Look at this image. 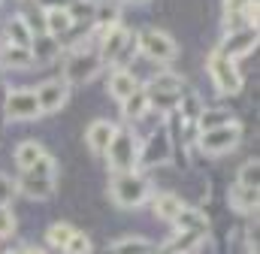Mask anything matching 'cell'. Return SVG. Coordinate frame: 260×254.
<instances>
[{
    "label": "cell",
    "instance_id": "6da1fadb",
    "mask_svg": "<svg viewBox=\"0 0 260 254\" xmlns=\"http://www.w3.org/2000/svg\"><path fill=\"white\" fill-rule=\"evenodd\" d=\"M109 197H112L115 206L133 209V206H142L151 197V185H148V179L139 170H133V173H115L112 182H109Z\"/></svg>",
    "mask_w": 260,
    "mask_h": 254
},
{
    "label": "cell",
    "instance_id": "7a4b0ae2",
    "mask_svg": "<svg viewBox=\"0 0 260 254\" xmlns=\"http://www.w3.org/2000/svg\"><path fill=\"white\" fill-rule=\"evenodd\" d=\"M103 157L109 161L112 173H133L136 161H139V139H136V133L130 127H118Z\"/></svg>",
    "mask_w": 260,
    "mask_h": 254
},
{
    "label": "cell",
    "instance_id": "3957f363",
    "mask_svg": "<svg viewBox=\"0 0 260 254\" xmlns=\"http://www.w3.org/2000/svg\"><path fill=\"white\" fill-rule=\"evenodd\" d=\"M136 40H139V52H142L148 61L170 64V61L179 58V43H176L167 30H160V27H145V30L136 34Z\"/></svg>",
    "mask_w": 260,
    "mask_h": 254
},
{
    "label": "cell",
    "instance_id": "277c9868",
    "mask_svg": "<svg viewBox=\"0 0 260 254\" xmlns=\"http://www.w3.org/2000/svg\"><path fill=\"white\" fill-rule=\"evenodd\" d=\"M206 70H209V76H212V82H215V88H218L221 97H233V94L242 91V73H239V67L233 61H227L218 49L206 58Z\"/></svg>",
    "mask_w": 260,
    "mask_h": 254
},
{
    "label": "cell",
    "instance_id": "5b68a950",
    "mask_svg": "<svg viewBox=\"0 0 260 254\" xmlns=\"http://www.w3.org/2000/svg\"><path fill=\"white\" fill-rule=\"evenodd\" d=\"M100 55H97V49H76L64 64V82L67 85H85V82H91L97 73H100Z\"/></svg>",
    "mask_w": 260,
    "mask_h": 254
},
{
    "label": "cell",
    "instance_id": "8992f818",
    "mask_svg": "<svg viewBox=\"0 0 260 254\" xmlns=\"http://www.w3.org/2000/svg\"><path fill=\"white\" fill-rule=\"evenodd\" d=\"M173 157V139H170V130L160 127V130H151L148 139L139 145V161H136V170H148V167H160Z\"/></svg>",
    "mask_w": 260,
    "mask_h": 254
},
{
    "label": "cell",
    "instance_id": "52a82bcc",
    "mask_svg": "<svg viewBox=\"0 0 260 254\" xmlns=\"http://www.w3.org/2000/svg\"><path fill=\"white\" fill-rule=\"evenodd\" d=\"M239 139H242V124L233 121L227 127L200 133V151L203 154H227V151H233L239 145Z\"/></svg>",
    "mask_w": 260,
    "mask_h": 254
},
{
    "label": "cell",
    "instance_id": "ba28073f",
    "mask_svg": "<svg viewBox=\"0 0 260 254\" xmlns=\"http://www.w3.org/2000/svg\"><path fill=\"white\" fill-rule=\"evenodd\" d=\"M3 109H6V118H9V121H34V118L43 115L34 88H12V91L6 94Z\"/></svg>",
    "mask_w": 260,
    "mask_h": 254
},
{
    "label": "cell",
    "instance_id": "9c48e42d",
    "mask_svg": "<svg viewBox=\"0 0 260 254\" xmlns=\"http://www.w3.org/2000/svg\"><path fill=\"white\" fill-rule=\"evenodd\" d=\"M34 94H37L40 112H43V115H52V112H58V109L67 106V100H70V85H67L64 79H49V82H43L40 88H34Z\"/></svg>",
    "mask_w": 260,
    "mask_h": 254
},
{
    "label": "cell",
    "instance_id": "30bf717a",
    "mask_svg": "<svg viewBox=\"0 0 260 254\" xmlns=\"http://www.w3.org/2000/svg\"><path fill=\"white\" fill-rule=\"evenodd\" d=\"M130 30L127 27H121V24H115V27H109V30H100V43H97V55H100V64H115V58L121 55V49H124V43H127Z\"/></svg>",
    "mask_w": 260,
    "mask_h": 254
},
{
    "label": "cell",
    "instance_id": "8fae6325",
    "mask_svg": "<svg viewBox=\"0 0 260 254\" xmlns=\"http://www.w3.org/2000/svg\"><path fill=\"white\" fill-rule=\"evenodd\" d=\"M257 46V30H236V34H224V43L218 46V52L227 61H239L242 55H248Z\"/></svg>",
    "mask_w": 260,
    "mask_h": 254
},
{
    "label": "cell",
    "instance_id": "7c38bea8",
    "mask_svg": "<svg viewBox=\"0 0 260 254\" xmlns=\"http://www.w3.org/2000/svg\"><path fill=\"white\" fill-rule=\"evenodd\" d=\"M115 130H118V127L112 124V121H106V118L91 121L88 130H85V142H88V148H91L94 154H106V148H109V142H112Z\"/></svg>",
    "mask_w": 260,
    "mask_h": 254
},
{
    "label": "cell",
    "instance_id": "4fadbf2b",
    "mask_svg": "<svg viewBox=\"0 0 260 254\" xmlns=\"http://www.w3.org/2000/svg\"><path fill=\"white\" fill-rule=\"evenodd\" d=\"M43 21H46V34L55 37V40H61L64 34H70V30L76 27L73 18H70V12H67V6H61V3L46 6V9H43Z\"/></svg>",
    "mask_w": 260,
    "mask_h": 254
},
{
    "label": "cell",
    "instance_id": "5bb4252c",
    "mask_svg": "<svg viewBox=\"0 0 260 254\" xmlns=\"http://www.w3.org/2000/svg\"><path fill=\"white\" fill-rule=\"evenodd\" d=\"M173 227H176V233L206 236V230H209V218H206V212H200V209H188V206H182V212L176 215Z\"/></svg>",
    "mask_w": 260,
    "mask_h": 254
},
{
    "label": "cell",
    "instance_id": "9a60e30c",
    "mask_svg": "<svg viewBox=\"0 0 260 254\" xmlns=\"http://www.w3.org/2000/svg\"><path fill=\"white\" fill-rule=\"evenodd\" d=\"M15 190L30 197V200H49V197H55L58 188H55V179H37V176L21 173V179L15 182Z\"/></svg>",
    "mask_w": 260,
    "mask_h": 254
},
{
    "label": "cell",
    "instance_id": "2e32d148",
    "mask_svg": "<svg viewBox=\"0 0 260 254\" xmlns=\"http://www.w3.org/2000/svg\"><path fill=\"white\" fill-rule=\"evenodd\" d=\"M121 24V0H94V27L109 30Z\"/></svg>",
    "mask_w": 260,
    "mask_h": 254
},
{
    "label": "cell",
    "instance_id": "e0dca14e",
    "mask_svg": "<svg viewBox=\"0 0 260 254\" xmlns=\"http://www.w3.org/2000/svg\"><path fill=\"white\" fill-rule=\"evenodd\" d=\"M227 200H230L233 212H242V215L257 212V188H245V185L233 182V188L227 190Z\"/></svg>",
    "mask_w": 260,
    "mask_h": 254
},
{
    "label": "cell",
    "instance_id": "ac0fdd59",
    "mask_svg": "<svg viewBox=\"0 0 260 254\" xmlns=\"http://www.w3.org/2000/svg\"><path fill=\"white\" fill-rule=\"evenodd\" d=\"M0 67H6V70H30L34 67V55H30V49L12 46V43H0Z\"/></svg>",
    "mask_w": 260,
    "mask_h": 254
},
{
    "label": "cell",
    "instance_id": "d6986e66",
    "mask_svg": "<svg viewBox=\"0 0 260 254\" xmlns=\"http://www.w3.org/2000/svg\"><path fill=\"white\" fill-rule=\"evenodd\" d=\"M136 88H139V79H136L130 70H112V73H109V94H112L118 103H124Z\"/></svg>",
    "mask_w": 260,
    "mask_h": 254
},
{
    "label": "cell",
    "instance_id": "ffe728a7",
    "mask_svg": "<svg viewBox=\"0 0 260 254\" xmlns=\"http://www.w3.org/2000/svg\"><path fill=\"white\" fill-rule=\"evenodd\" d=\"M106 254H157V245L148 242L145 236H121L109 245Z\"/></svg>",
    "mask_w": 260,
    "mask_h": 254
},
{
    "label": "cell",
    "instance_id": "44dd1931",
    "mask_svg": "<svg viewBox=\"0 0 260 254\" xmlns=\"http://www.w3.org/2000/svg\"><path fill=\"white\" fill-rule=\"evenodd\" d=\"M30 55H34V64H52L61 55V43L55 37H49V34H40L30 43Z\"/></svg>",
    "mask_w": 260,
    "mask_h": 254
},
{
    "label": "cell",
    "instance_id": "7402d4cb",
    "mask_svg": "<svg viewBox=\"0 0 260 254\" xmlns=\"http://www.w3.org/2000/svg\"><path fill=\"white\" fill-rule=\"evenodd\" d=\"M3 43L21 46V49H30V43H34V30L27 27V21L21 18V12L12 15V18L6 21V40H3Z\"/></svg>",
    "mask_w": 260,
    "mask_h": 254
},
{
    "label": "cell",
    "instance_id": "603a6c76",
    "mask_svg": "<svg viewBox=\"0 0 260 254\" xmlns=\"http://www.w3.org/2000/svg\"><path fill=\"white\" fill-rule=\"evenodd\" d=\"M182 85H185V82H182L179 73H173V70H160L157 76L148 79L145 88H148L151 94H182Z\"/></svg>",
    "mask_w": 260,
    "mask_h": 254
},
{
    "label": "cell",
    "instance_id": "cb8c5ba5",
    "mask_svg": "<svg viewBox=\"0 0 260 254\" xmlns=\"http://www.w3.org/2000/svg\"><path fill=\"white\" fill-rule=\"evenodd\" d=\"M182 197H176V194H170V190H164V194H157L154 200H151V209H154V215L160 218V221H176V215L182 212Z\"/></svg>",
    "mask_w": 260,
    "mask_h": 254
},
{
    "label": "cell",
    "instance_id": "d4e9b609",
    "mask_svg": "<svg viewBox=\"0 0 260 254\" xmlns=\"http://www.w3.org/2000/svg\"><path fill=\"white\" fill-rule=\"evenodd\" d=\"M148 112H151V109H148V91H145V88H136L127 100L121 103L124 121H139V118H145Z\"/></svg>",
    "mask_w": 260,
    "mask_h": 254
},
{
    "label": "cell",
    "instance_id": "484cf974",
    "mask_svg": "<svg viewBox=\"0 0 260 254\" xmlns=\"http://www.w3.org/2000/svg\"><path fill=\"white\" fill-rule=\"evenodd\" d=\"M43 154H46V148H43L37 139H24L21 145H15V164H18V170H21V173H24V170H30Z\"/></svg>",
    "mask_w": 260,
    "mask_h": 254
},
{
    "label": "cell",
    "instance_id": "4316f807",
    "mask_svg": "<svg viewBox=\"0 0 260 254\" xmlns=\"http://www.w3.org/2000/svg\"><path fill=\"white\" fill-rule=\"evenodd\" d=\"M233 121H236V118H233L227 109H203L200 118H197L200 133H206V130H218V127H227V124H233Z\"/></svg>",
    "mask_w": 260,
    "mask_h": 254
},
{
    "label": "cell",
    "instance_id": "83f0119b",
    "mask_svg": "<svg viewBox=\"0 0 260 254\" xmlns=\"http://www.w3.org/2000/svg\"><path fill=\"white\" fill-rule=\"evenodd\" d=\"M76 233V227L73 224H67V221H55L49 230H46V242L52 245V248H58V251H64V245L70 242V236Z\"/></svg>",
    "mask_w": 260,
    "mask_h": 254
},
{
    "label": "cell",
    "instance_id": "f1b7e54d",
    "mask_svg": "<svg viewBox=\"0 0 260 254\" xmlns=\"http://www.w3.org/2000/svg\"><path fill=\"white\" fill-rule=\"evenodd\" d=\"M73 24H94V0H73L67 3Z\"/></svg>",
    "mask_w": 260,
    "mask_h": 254
},
{
    "label": "cell",
    "instance_id": "f546056e",
    "mask_svg": "<svg viewBox=\"0 0 260 254\" xmlns=\"http://www.w3.org/2000/svg\"><path fill=\"white\" fill-rule=\"evenodd\" d=\"M176 109H179V115L182 118H188V121H197L200 118V112H203V103H200V97L197 94H179V103H176Z\"/></svg>",
    "mask_w": 260,
    "mask_h": 254
},
{
    "label": "cell",
    "instance_id": "4dcf8cb0",
    "mask_svg": "<svg viewBox=\"0 0 260 254\" xmlns=\"http://www.w3.org/2000/svg\"><path fill=\"white\" fill-rule=\"evenodd\" d=\"M24 173H27V176H37V179H55V176H58V164H55V157L46 151V154H43L30 170H24Z\"/></svg>",
    "mask_w": 260,
    "mask_h": 254
},
{
    "label": "cell",
    "instance_id": "1f68e13d",
    "mask_svg": "<svg viewBox=\"0 0 260 254\" xmlns=\"http://www.w3.org/2000/svg\"><path fill=\"white\" fill-rule=\"evenodd\" d=\"M136 55H139V40H136V34L130 30L127 43H124V49H121V55L115 58V64H112V70H127V64L133 61Z\"/></svg>",
    "mask_w": 260,
    "mask_h": 254
},
{
    "label": "cell",
    "instance_id": "d6a6232c",
    "mask_svg": "<svg viewBox=\"0 0 260 254\" xmlns=\"http://www.w3.org/2000/svg\"><path fill=\"white\" fill-rule=\"evenodd\" d=\"M236 182H239V185H245V188H257V182H260L257 161H245V164L239 167V173H236Z\"/></svg>",
    "mask_w": 260,
    "mask_h": 254
},
{
    "label": "cell",
    "instance_id": "836d02e7",
    "mask_svg": "<svg viewBox=\"0 0 260 254\" xmlns=\"http://www.w3.org/2000/svg\"><path fill=\"white\" fill-rule=\"evenodd\" d=\"M64 254H91V239H88V233L76 230V233L70 236V242L64 245Z\"/></svg>",
    "mask_w": 260,
    "mask_h": 254
},
{
    "label": "cell",
    "instance_id": "e575fe53",
    "mask_svg": "<svg viewBox=\"0 0 260 254\" xmlns=\"http://www.w3.org/2000/svg\"><path fill=\"white\" fill-rule=\"evenodd\" d=\"M12 233H15V215L9 206H0V239H6Z\"/></svg>",
    "mask_w": 260,
    "mask_h": 254
},
{
    "label": "cell",
    "instance_id": "d590c367",
    "mask_svg": "<svg viewBox=\"0 0 260 254\" xmlns=\"http://www.w3.org/2000/svg\"><path fill=\"white\" fill-rule=\"evenodd\" d=\"M254 0H224V15H248V6H251ZM251 21V18H248ZM254 27V24H251ZM257 30V27H254Z\"/></svg>",
    "mask_w": 260,
    "mask_h": 254
},
{
    "label": "cell",
    "instance_id": "8d00e7d4",
    "mask_svg": "<svg viewBox=\"0 0 260 254\" xmlns=\"http://www.w3.org/2000/svg\"><path fill=\"white\" fill-rule=\"evenodd\" d=\"M15 194H18V190H15V182H12L9 176H3V173H0V206H9Z\"/></svg>",
    "mask_w": 260,
    "mask_h": 254
},
{
    "label": "cell",
    "instance_id": "74e56055",
    "mask_svg": "<svg viewBox=\"0 0 260 254\" xmlns=\"http://www.w3.org/2000/svg\"><path fill=\"white\" fill-rule=\"evenodd\" d=\"M18 254H46V248H37V245H24V248H18Z\"/></svg>",
    "mask_w": 260,
    "mask_h": 254
},
{
    "label": "cell",
    "instance_id": "f35d334b",
    "mask_svg": "<svg viewBox=\"0 0 260 254\" xmlns=\"http://www.w3.org/2000/svg\"><path fill=\"white\" fill-rule=\"evenodd\" d=\"M121 3H133V6H142V3H148V0H121Z\"/></svg>",
    "mask_w": 260,
    "mask_h": 254
},
{
    "label": "cell",
    "instance_id": "ab89813d",
    "mask_svg": "<svg viewBox=\"0 0 260 254\" xmlns=\"http://www.w3.org/2000/svg\"><path fill=\"white\" fill-rule=\"evenodd\" d=\"M3 254H18V251H3Z\"/></svg>",
    "mask_w": 260,
    "mask_h": 254
},
{
    "label": "cell",
    "instance_id": "60d3db41",
    "mask_svg": "<svg viewBox=\"0 0 260 254\" xmlns=\"http://www.w3.org/2000/svg\"><path fill=\"white\" fill-rule=\"evenodd\" d=\"M254 254H257V251H254Z\"/></svg>",
    "mask_w": 260,
    "mask_h": 254
}]
</instances>
